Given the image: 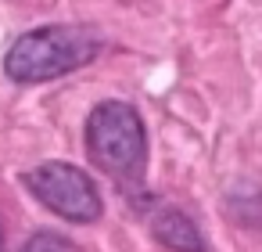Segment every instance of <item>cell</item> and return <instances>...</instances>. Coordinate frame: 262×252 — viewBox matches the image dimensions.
<instances>
[{
	"instance_id": "3",
	"label": "cell",
	"mask_w": 262,
	"mask_h": 252,
	"mask_svg": "<svg viewBox=\"0 0 262 252\" xmlns=\"http://www.w3.org/2000/svg\"><path fill=\"white\" fill-rule=\"evenodd\" d=\"M26 187L51 212L72 220V223H90L101 216V195H97L94 180L69 162H43V166L29 169Z\"/></svg>"
},
{
	"instance_id": "2",
	"label": "cell",
	"mask_w": 262,
	"mask_h": 252,
	"mask_svg": "<svg viewBox=\"0 0 262 252\" xmlns=\"http://www.w3.org/2000/svg\"><path fill=\"white\" fill-rule=\"evenodd\" d=\"M86 151L94 166L112 173L122 184H137L144 177L147 159V137L137 108L126 101H104L86 119Z\"/></svg>"
},
{
	"instance_id": "5",
	"label": "cell",
	"mask_w": 262,
	"mask_h": 252,
	"mask_svg": "<svg viewBox=\"0 0 262 252\" xmlns=\"http://www.w3.org/2000/svg\"><path fill=\"white\" fill-rule=\"evenodd\" d=\"M22 252H65V241L58 234H36Z\"/></svg>"
},
{
	"instance_id": "4",
	"label": "cell",
	"mask_w": 262,
	"mask_h": 252,
	"mask_svg": "<svg viewBox=\"0 0 262 252\" xmlns=\"http://www.w3.org/2000/svg\"><path fill=\"white\" fill-rule=\"evenodd\" d=\"M151 230H155V238H158L162 245H169V248H180V252H201V248H205L198 227H194L180 209H162V212L151 220Z\"/></svg>"
},
{
	"instance_id": "1",
	"label": "cell",
	"mask_w": 262,
	"mask_h": 252,
	"mask_svg": "<svg viewBox=\"0 0 262 252\" xmlns=\"http://www.w3.org/2000/svg\"><path fill=\"white\" fill-rule=\"evenodd\" d=\"M101 51V36L83 26H43L18 36L4 54V72L15 83H47L90 65Z\"/></svg>"
},
{
	"instance_id": "6",
	"label": "cell",
	"mask_w": 262,
	"mask_h": 252,
	"mask_svg": "<svg viewBox=\"0 0 262 252\" xmlns=\"http://www.w3.org/2000/svg\"><path fill=\"white\" fill-rule=\"evenodd\" d=\"M0 252H4V227H0Z\"/></svg>"
}]
</instances>
